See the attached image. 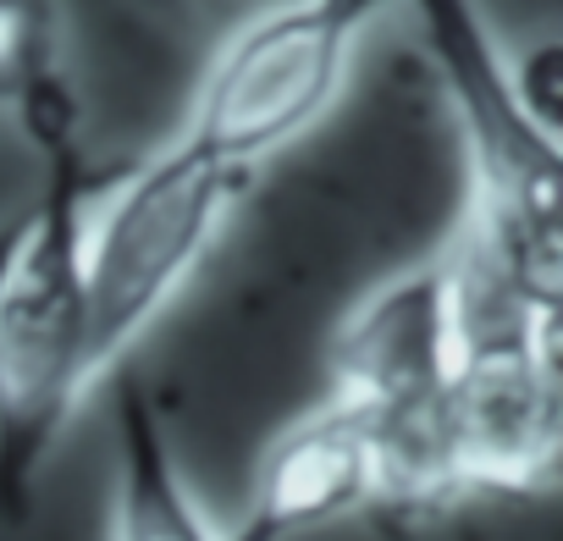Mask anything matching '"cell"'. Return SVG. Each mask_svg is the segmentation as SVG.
<instances>
[{"label": "cell", "mask_w": 563, "mask_h": 541, "mask_svg": "<svg viewBox=\"0 0 563 541\" xmlns=\"http://www.w3.org/2000/svg\"><path fill=\"white\" fill-rule=\"evenodd\" d=\"M45 161V183L29 199L23 243L0 283V519L23 525L40 470L73 426L84 393L100 382L84 294V216L111 183L84 161L78 106L67 89L18 117Z\"/></svg>", "instance_id": "obj_1"}, {"label": "cell", "mask_w": 563, "mask_h": 541, "mask_svg": "<svg viewBox=\"0 0 563 541\" xmlns=\"http://www.w3.org/2000/svg\"><path fill=\"white\" fill-rule=\"evenodd\" d=\"M371 12L409 7L470 155L464 243L525 288L563 299V161L552 111L530 100L525 73L497 45L481 0H365Z\"/></svg>", "instance_id": "obj_2"}, {"label": "cell", "mask_w": 563, "mask_h": 541, "mask_svg": "<svg viewBox=\"0 0 563 541\" xmlns=\"http://www.w3.org/2000/svg\"><path fill=\"white\" fill-rule=\"evenodd\" d=\"M249 172L177 128L155 155L111 172L84 216V294L95 365L111 376L210 254Z\"/></svg>", "instance_id": "obj_3"}, {"label": "cell", "mask_w": 563, "mask_h": 541, "mask_svg": "<svg viewBox=\"0 0 563 541\" xmlns=\"http://www.w3.org/2000/svg\"><path fill=\"white\" fill-rule=\"evenodd\" d=\"M448 254L360 299L332 343L338 398L360 409L376 453V508H442L459 497L448 448L453 382Z\"/></svg>", "instance_id": "obj_4"}, {"label": "cell", "mask_w": 563, "mask_h": 541, "mask_svg": "<svg viewBox=\"0 0 563 541\" xmlns=\"http://www.w3.org/2000/svg\"><path fill=\"white\" fill-rule=\"evenodd\" d=\"M371 18L365 0H276L221 40L183 128L254 177V166L327 122Z\"/></svg>", "instance_id": "obj_5"}, {"label": "cell", "mask_w": 563, "mask_h": 541, "mask_svg": "<svg viewBox=\"0 0 563 541\" xmlns=\"http://www.w3.org/2000/svg\"><path fill=\"white\" fill-rule=\"evenodd\" d=\"M360 508H376V453L360 409L332 393L265 448L249 519L227 541H294Z\"/></svg>", "instance_id": "obj_6"}, {"label": "cell", "mask_w": 563, "mask_h": 541, "mask_svg": "<svg viewBox=\"0 0 563 541\" xmlns=\"http://www.w3.org/2000/svg\"><path fill=\"white\" fill-rule=\"evenodd\" d=\"M111 541H227L210 530L194 503L166 420L139 376L117 382V492H111Z\"/></svg>", "instance_id": "obj_7"}, {"label": "cell", "mask_w": 563, "mask_h": 541, "mask_svg": "<svg viewBox=\"0 0 563 541\" xmlns=\"http://www.w3.org/2000/svg\"><path fill=\"white\" fill-rule=\"evenodd\" d=\"M62 78V12L56 0H0V111H34Z\"/></svg>", "instance_id": "obj_8"}, {"label": "cell", "mask_w": 563, "mask_h": 541, "mask_svg": "<svg viewBox=\"0 0 563 541\" xmlns=\"http://www.w3.org/2000/svg\"><path fill=\"white\" fill-rule=\"evenodd\" d=\"M23 227H29V205H18V210L0 216V283H7V265H12V254H18V243H23Z\"/></svg>", "instance_id": "obj_9"}]
</instances>
